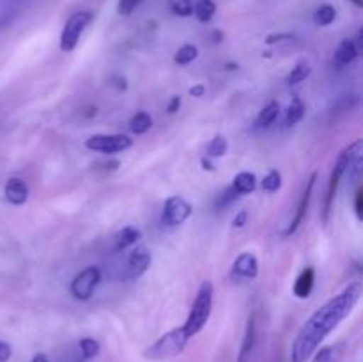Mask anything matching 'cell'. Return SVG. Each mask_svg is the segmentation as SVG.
<instances>
[{
	"instance_id": "1",
	"label": "cell",
	"mask_w": 363,
	"mask_h": 362,
	"mask_svg": "<svg viewBox=\"0 0 363 362\" xmlns=\"http://www.w3.org/2000/svg\"><path fill=\"white\" fill-rule=\"evenodd\" d=\"M360 297L362 284L353 283L342 293L319 307L298 332L291 346V362H307L318 350L319 344L328 337V334H332L340 325V322H344L351 314Z\"/></svg>"
},
{
	"instance_id": "2",
	"label": "cell",
	"mask_w": 363,
	"mask_h": 362,
	"mask_svg": "<svg viewBox=\"0 0 363 362\" xmlns=\"http://www.w3.org/2000/svg\"><path fill=\"white\" fill-rule=\"evenodd\" d=\"M213 311V284L209 280H204L201 284L197 291V297H195L194 305H191V311L188 314L186 322H184L183 330L186 332L188 337H194L201 332L202 329L208 323L209 316Z\"/></svg>"
},
{
	"instance_id": "3",
	"label": "cell",
	"mask_w": 363,
	"mask_h": 362,
	"mask_svg": "<svg viewBox=\"0 0 363 362\" xmlns=\"http://www.w3.org/2000/svg\"><path fill=\"white\" fill-rule=\"evenodd\" d=\"M190 337L186 336V332L181 329H174L170 332L163 334L155 344L147 348L144 351V357L149 358V361H169V358L177 357L184 351Z\"/></svg>"
},
{
	"instance_id": "4",
	"label": "cell",
	"mask_w": 363,
	"mask_h": 362,
	"mask_svg": "<svg viewBox=\"0 0 363 362\" xmlns=\"http://www.w3.org/2000/svg\"><path fill=\"white\" fill-rule=\"evenodd\" d=\"M91 20L92 14L87 13V11H78V13L71 14L69 20L64 25L62 34H60V50H62L64 53H69L77 48L82 32L87 28Z\"/></svg>"
},
{
	"instance_id": "5",
	"label": "cell",
	"mask_w": 363,
	"mask_h": 362,
	"mask_svg": "<svg viewBox=\"0 0 363 362\" xmlns=\"http://www.w3.org/2000/svg\"><path fill=\"white\" fill-rule=\"evenodd\" d=\"M99 280H101V272H99L98 266H87L85 270H82L73 280H71L69 291L73 295V298L77 300H89L94 293V287L98 286Z\"/></svg>"
},
{
	"instance_id": "6",
	"label": "cell",
	"mask_w": 363,
	"mask_h": 362,
	"mask_svg": "<svg viewBox=\"0 0 363 362\" xmlns=\"http://www.w3.org/2000/svg\"><path fill=\"white\" fill-rule=\"evenodd\" d=\"M133 146V141L126 135H92L85 141V148L91 149V151H99L106 153V155H112V153H121L126 151L128 148Z\"/></svg>"
},
{
	"instance_id": "7",
	"label": "cell",
	"mask_w": 363,
	"mask_h": 362,
	"mask_svg": "<svg viewBox=\"0 0 363 362\" xmlns=\"http://www.w3.org/2000/svg\"><path fill=\"white\" fill-rule=\"evenodd\" d=\"M347 162H350V153H347V148L340 153L339 160H337L335 167L332 170V176H330V183H328V190H326V197H325V206H323V224L330 222V213H332V204L333 199L337 195V188H339L340 180H342L344 172H346Z\"/></svg>"
},
{
	"instance_id": "8",
	"label": "cell",
	"mask_w": 363,
	"mask_h": 362,
	"mask_svg": "<svg viewBox=\"0 0 363 362\" xmlns=\"http://www.w3.org/2000/svg\"><path fill=\"white\" fill-rule=\"evenodd\" d=\"M191 204L186 201V199L179 197V195H172L165 201V206H163V215L162 222L169 227L181 226V224L186 222L191 215Z\"/></svg>"
},
{
	"instance_id": "9",
	"label": "cell",
	"mask_w": 363,
	"mask_h": 362,
	"mask_svg": "<svg viewBox=\"0 0 363 362\" xmlns=\"http://www.w3.org/2000/svg\"><path fill=\"white\" fill-rule=\"evenodd\" d=\"M315 180H318V174H312L311 177H308V183L307 187H305L303 194H301V199L300 202H298V209H296V215H294V219L291 220V224L287 226V229L284 231V234L286 236H291L293 233H296L298 227L301 226V222H303L305 215H307V209H308V204H311V197H312V188H314L315 185Z\"/></svg>"
},
{
	"instance_id": "10",
	"label": "cell",
	"mask_w": 363,
	"mask_h": 362,
	"mask_svg": "<svg viewBox=\"0 0 363 362\" xmlns=\"http://www.w3.org/2000/svg\"><path fill=\"white\" fill-rule=\"evenodd\" d=\"M149 265H151V254L145 247H137L130 252L128 256V277L130 279H137V277L144 275L147 272Z\"/></svg>"
},
{
	"instance_id": "11",
	"label": "cell",
	"mask_w": 363,
	"mask_h": 362,
	"mask_svg": "<svg viewBox=\"0 0 363 362\" xmlns=\"http://www.w3.org/2000/svg\"><path fill=\"white\" fill-rule=\"evenodd\" d=\"M233 272L245 279H255L259 273V261L252 252H243L236 258L233 265Z\"/></svg>"
},
{
	"instance_id": "12",
	"label": "cell",
	"mask_w": 363,
	"mask_h": 362,
	"mask_svg": "<svg viewBox=\"0 0 363 362\" xmlns=\"http://www.w3.org/2000/svg\"><path fill=\"white\" fill-rule=\"evenodd\" d=\"M4 194H6V199L11 204L21 206L25 204L28 199V187L23 180H20V177H11L6 183Z\"/></svg>"
},
{
	"instance_id": "13",
	"label": "cell",
	"mask_w": 363,
	"mask_h": 362,
	"mask_svg": "<svg viewBox=\"0 0 363 362\" xmlns=\"http://www.w3.org/2000/svg\"><path fill=\"white\" fill-rule=\"evenodd\" d=\"M255 346V316L252 314L247 322V329H245L243 343H241L240 355H238V362H248L252 353H254Z\"/></svg>"
},
{
	"instance_id": "14",
	"label": "cell",
	"mask_w": 363,
	"mask_h": 362,
	"mask_svg": "<svg viewBox=\"0 0 363 362\" xmlns=\"http://www.w3.org/2000/svg\"><path fill=\"white\" fill-rule=\"evenodd\" d=\"M314 283H315V272L312 266H307V268L303 270V272L298 275L296 283H294V295H296L298 298H308L312 293V287H314Z\"/></svg>"
},
{
	"instance_id": "15",
	"label": "cell",
	"mask_w": 363,
	"mask_h": 362,
	"mask_svg": "<svg viewBox=\"0 0 363 362\" xmlns=\"http://www.w3.org/2000/svg\"><path fill=\"white\" fill-rule=\"evenodd\" d=\"M357 57H358L357 43H354L353 39H344V41L337 46L333 60H335L337 66H347V64L353 62Z\"/></svg>"
},
{
	"instance_id": "16",
	"label": "cell",
	"mask_w": 363,
	"mask_h": 362,
	"mask_svg": "<svg viewBox=\"0 0 363 362\" xmlns=\"http://www.w3.org/2000/svg\"><path fill=\"white\" fill-rule=\"evenodd\" d=\"M344 357V343L330 344L314 351V357L311 362H340Z\"/></svg>"
},
{
	"instance_id": "17",
	"label": "cell",
	"mask_w": 363,
	"mask_h": 362,
	"mask_svg": "<svg viewBox=\"0 0 363 362\" xmlns=\"http://www.w3.org/2000/svg\"><path fill=\"white\" fill-rule=\"evenodd\" d=\"M138 240H140V231L133 226H126L116 234V248L117 251H123V248L137 243Z\"/></svg>"
},
{
	"instance_id": "18",
	"label": "cell",
	"mask_w": 363,
	"mask_h": 362,
	"mask_svg": "<svg viewBox=\"0 0 363 362\" xmlns=\"http://www.w3.org/2000/svg\"><path fill=\"white\" fill-rule=\"evenodd\" d=\"M21 0H0V31L13 21L20 9Z\"/></svg>"
},
{
	"instance_id": "19",
	"label": "cell",
	"mask_w": 363,
	"mask_h": 362,
	"mask_svg": "<svg viewBox=\"0 0 363 362\" xmlns=\"http://www.w3.org/2000/svg\"><path fill=\"white\" fill-rule=\"evenodd\" d=\"M151 126H152L151 114L144 112V110H142V112L135 114V116L131 117V121H130V130L133 131L135 135L147 133V131L151 130Z\"/></svg>"
},
{
	"instance_id": "20",
	"label": "cell",
	"mask_w": 363,
	"mask_h": 362,
	"mask_svg": "<svg viewBox=\"0 0 363 362\" xmlns=\"http://www.w3.org/2000/svg\"><path fill=\"white\" fill-rule=\"evenodd\" d=\"M233 187L236 188L238 194L245 195V194H252L257 187V180L252 172H240L236 177H234Z\"/></svg>"
},
{
	"instance_id": "21",
	"label": "cell",
	"mask_w": 363,
	"mask_h": 362,
	"mask_svg": "<svg viewBox=\"0 0 363 362\" xmlns=\"http://www.w3.org/2000/svg\"><path fill=\"white\" fill-rule=\"evenodd\" d=\"M279 112H280L279 102H269L268 105L261 110V114H259V117L255 123H257L259 128L272 126V124L275 123L277 117H279Z\"/></svg>"
},
{
	"instance_id": "22",
	"label": "cell",
	"mask_w": 363,
	"mask_h": 362,
	"mask_svg": "<svg viewBox=\"0 0 363 362\" xmlns=\"http://www.w3.org/2000/svg\"><path fill=\"white\" fill-rule=\"evenodd\" d=\"M194 13H195V16H197L199 21H202V23H208V21L211 20L216 13L215 2H213V0H199L194 7Z\"/></svg>"
},
{
	"instance_id": "23",
	"label": "cell",
	"mask_w": 363,
	"mask_h": 362,
	"mask_svg": "<svg viewBox=\"0 0 363 362\" xmlns=\"http://www.w3.org/2000/svg\"><path fill=\"white\" fill-rule=\"evenodd\" d=\"M311 73H312L311 64H308L307 60H300V62L293 67L289 77H287V82H289V84H300V82L307 80V78L311 77Z\"/></svg>"
},
{
	"instance_id": "24",
	"label": "cell",
	"mask_w": 363,
	"mask_h": 362,
	"mask_svg": "<svg viewBox=\"0 0 363 362\" xmlns=\"http://www.w3.org/2000/svg\"><path fill=\"white\" fill-rule=\"evenodd\" d=\"M337 16V11L335 7L330 6V4H325V6L319 7L314 14V23L319 25V27H326V25L333 23Z\"/></svg>"
},
{
	"instance_id": "25",
	"label": "cell",
	"mask_w": 363,
	"mask_h": 362,
	"mask_svg": "<svg viewBox=\"0 0 363 362\" xmlns=\"http://www.w3.org/2000/svg\"><path fill=\"white\" fill-rule=\"evenodd\" d=\"M303 116H305V105H303V102H301L300 98H294L293 102H291L289 109H287L286 123L289 124V126H293V124L300 123V121L303 119Z\"/></svg>"
},
{
	"instance_id": "26",
	"label": "cell",
	"mask_w": 363,
	"mask_h": 362,
	"mask_svg": "<svg viewBox=\"0 0 363 362\" xmlns=\"http://www.w3.org/2000/svg\"><path fill=\"white\" fill-rule=\"evenodd\" d=\"M227 149H229L227 138L223 137V135H216V137L211 138V142L208 144L206 151H208V156H211V158H218V156L225 155Z\"/></svg>"
},
{
	"instance_id": "27",
	"label": "cell",
	"mask_w": 363,
	"mask_h": 362,
	"mask_svg": "<svg viewBox=\"0 0 363 362\" xmlns=\"http://www.w3.org/2000/svg\"><path fill=\"white\" fill-rule=\"evenodd\" d=\"M197 57H199L197 46L183 45L179 50H177L176 55H174V60H176L177 64H181V66H184V64L194 62V60L197 59Z\"/></svg>"
},
{
	"instance_id": "28",
	"label": "cell",
	"mask_w": 363,
	"mask_h": 362,
	"mask_svg": "<svg viewBox=\"0 0 363 362\" xmlns=\"http://www.w3.org/2000/svg\"><path fill=\"white\" fill-rule=\"evenodd\" d=\"M167 4H169V9L176 16L186 18L194 14V4H191V0H167Z\"/></svg>"
},
{
	"instance_id": "29",
	"label": "cell",
	"mask_w": 363,
	"mask_h": 362,
	"mask_svg": "<svg viewBox=\"0 0 363 362\" xmlns=\"http://www.w3.org/2000/svg\"><path fill=\"white\" fill-rule=\"evenodd\" d=\"M280 187H282V174L277 169L269 170L268 176L262 180V188L266 192H269V194H275V192L280 190Z\"/></svg>"
},
{
	"instance_id": "30",
	"label": "cell",
	"mask_w": 363,
	"mask_h": 362,
	"mask_svg": "<svg viewBox=\"0 0 363 362\" xmlns=\"http://www.w3.org/2000/svg\"><path fill=\"white\" fill-rule=\"evenodd\" d=\"M78 346H80V353L84 358H92L99 353V343L94 337H84L80 339Z\"/></svg>"
},
{
	"instance_id": "31",
	"label": "cell",
	"mask_w": 363,
	"mask_h": 362,
	"mask_svg": "<svg viewBox=\"0 0 363 362\" xmlns=\"http://www.w3.org/2000/svg\"><path fill=\"white\" fill-rule=\"evenodd\" d=\"M358 105V96L357 94H346L335 103L333 106V112H347V110H353Z\"/></svg>"
},
{
	"instance_id": "32",
	"label": "cell",
	"mask_w": 363,
	"mask_h": 362,
	"mask_svg": "<svg viewBox=\"0 0 363 362\" xmlns=\"http://www.w3.org/2000/svg\"><path fill=\"white\" fill-rule=\"evenodd\" d=\"M238 199H240V194H238L236 188L229 187L218 199H216V208L218 209L227 208V206H230L234 201H238Z\"/></svg>"
},
{
	"instance_id": "33",
	"label": "cell",
	"mask_w": 363,
	"mask_h": 362,
	"mask_svg": "<svg viewBox=\"0 0 363 362\" xmlns=\"http://www.w3.org/2000/svg\"><path fill=\"white\" fill-rule=\"evenodd\" d=\"M140 4L142 0H119V4H117V13L121 16H130Z\"/></svg>"
},
{
	"instance_id": "34",
	"label": "cell",
	"mask_w": 363,
	"mask_h": 362,
	"mask_svg": "<svg viewBox=\"0 0 363 362\" xmlns=\"http://www.w3.org/2000/svg\"><path fill=\"white\" fill-rule=\"evenodd\" d=\"M11 344L6 343V341H0V362H7L11 358Z\"/></svg>"
},
{
	"instance_id": "35",
	"label": "cell",
	"mask_w": 363,
	"mask_h": 362,
	"mask_svg": "<svg viewBox=\"0 0 363 362\" xmlns=\"http://www.w3.org/2000/svg\"><path fill=\"white\" fill-rule=\"evenodd\" d=\"M354 209H357V216L358 219H363V190L357 192V201H354Z\"/></svg>"
},
{
	"instance_id": "36",
	"label": "cell",
	"mask_w": 363,
	"mask_h": 362,
	"mask_svg": "<svg viewBox=\"0 0 363 362\" xmlns=\"http://www.w3.org/2000/svg\"><path fill=\"white\" fill-rule=\"evenodd\" d=\"M247 219H248V213L243 209V212H240L236 216H234L233 220L234 227H243L245 224H247Z\"/></svg>"
},
{
	"instance_id": "37",
	"label": "cell",
	"mask_w": 363,
	"mask_h": 362,
	"mask_svg": "<svg viewBox=\"0 0 363 362\" xmlns=\"http://www.w3.org/2000/svg\"><path fill=\"white\" fill-rule=\"evenodd\" d=\"M284 39H294V38L291 34H272V35H268L266 43H268V45H273V43L284 41Z\"/></svg>"
},
{
	"instance_id": "38",
	"label": "cell",
	"mask_w": 363,
	"mask_h": 362,
	"mask_svg": "<svg viewBox=\"0 0 363 362\" xmlns=\"http://www.w3.org/2000/svg\"><path fill=\"white\" fill-rule=\"evenodd\" d=\"M179 106H181V98H179V96H174V98L170 99L167 110H169V114H176L177 110H179Z\"/></svg>"
},
{
	"instance_id": "39",
	"label": "cell",
	"mask_w": 363,
	"mask_h": 362,
	"mask_svg": "<svg viewBox=\"0 0 363 362\" xmlns=\"http://www.w3.org/2000/svg\"><path fill=\"white\" fill-rule=\"evenodd\" d=\"M204 92H206L204 85H194V87L190 89V94L195 96V98H201V96H204Z\"/></svg>"
},
{
	"instance_id": "40",
	"label": "cell",
	"mask_w": 363,
	"mask_h": 362,
	"mask_svg": "<svg viewBox=\"0 0 363 362\" xmlns=\"http://www.w3.org/2000/svg\"><path fill=\"white\" fill-rule=\"evenodd\" d=\"M113 80H116V82H112V84L117 85V89H121V91H124V89L128 87L126 78H123V77H113Z\"/></svg>"
},
{
	"instance_id": "41",
	"label": "cell",
	"mask_w": 363,
	"mask_h": 362,
	"mask_svg": "<svg viewBox=\"0 0 363 362\" xmlns=\"http://www.w3.org/2000/svg\"><path fill=\"white\" fill-rule=\"evenodd\" d=\"M202 169H204V170H215V165H213V163L209 162L208 158H202Z\"/></svg>"
},
{
	"instance_id": "42",
	"label": "cell",
	"mask_w": 363,
	"mask_h": 362,
	"mask_svg": "<svg viewBox=\"0 0 363 362\" xmlns=\"http://www.w3.org/2000/svg\"><path fill=\"white\" fill-rule=\"evenodd\" d=\"M32 362H48V357H46L45 353H38V355H34Z\"/></svg>"
},
{
	"instance_id": "43",
	"label": "cell",
	"mask_w": 363,
	"mask_h": 362,
	"mask_svg": "<svg viewBox=\"0 0 363 362\" xmlns=\"http://www.w3.org/2000/svg\"><path fill=\"white\" fill-rule=\"evenodd\" d=\"M351 2H353L357 7H363V0H351Z\"/></svg>"
},
{
	"instance_id": "44",
	"label": "cell",
	"mask_w": 363,
	"mask_h": 362,
	"mask_svg": "<svg viewBox=\"0 0 363 362\" xmlns=\"http://www.w3.org/2000/svg\"><path fill=\"white\" fill-rule=\"evenodd\" d=\"M227 70H238V64H227Z\"/></svg>"
}]
</instances>
